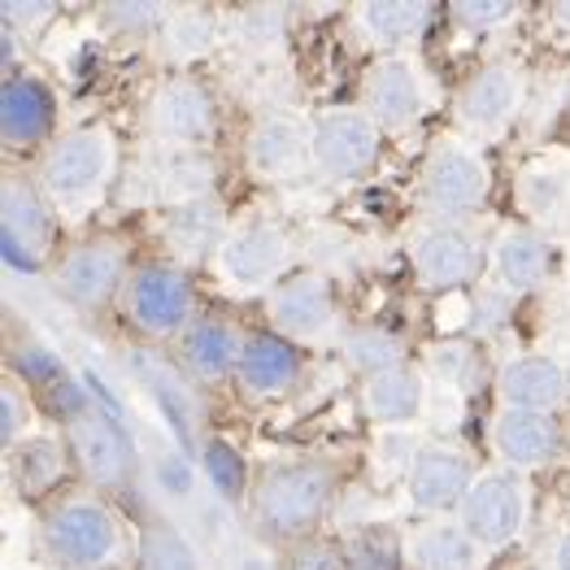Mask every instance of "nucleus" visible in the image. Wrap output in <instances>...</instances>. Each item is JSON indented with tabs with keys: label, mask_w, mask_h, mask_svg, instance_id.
<instances>
[{
	"label": "nucleus",
	"mask_w": 570,
	"mask_h": 570,
	"mask_svg": "<svg viewBox=\"0 0 570 570\" xmlns=\"http://www.w3.org/2000/svg\"><path fill=\"white\" fill-rule=\"evenodd\" d=\"M335 488L340 479L327 462H314V458L275 462L253 479V497H248L253 523L271 540H301L305 531H314L327 519Z\"/></svg>",
	"instance_id": "1"
},
{
	"label": "nucleus",
	"mask_w": 570,
	"mask_h": 570,
	"mask_svg": "<svg viewBox=\"0 0 570 570\" xmlns=\"http://www.w3.org/2000/svg\"><path fill=\"white\" fill-rule=\"evenodd\" d=\"M40 544L57 570H114L127 558V527L92 492H70L45 505Z\"/></svg>",
	"instance_id": "2"
},
{
	"label": "nucleus",
	"mask_w": 570,
	"mask_h": 570,
	"mask_svg": "<svg viewBox=\"0 0 570 570\" xmlns=\"http://www.w3.org/2000/svg\"><path fill=\"white\" fill-rule=\"evenodd\" d=\"M118 166V140L105 127H79L52 144L40 166V191L61 209H88L105 196Z\"/></svg>",
	"instance_id": "3"
},
{
	"label": "nucleus",
	"mask_w": 570,
	"mask_h": 570,
	"mask_svg": "<svg viewBox=\"0 0 570 570\" xmlns=\"http://www.w3.org/2000/svg\"><path fill=\"white\" fill-rule=\"evenodd\" d=\"M127 318L131 327L148 340H166V335H184L196 323V292H191L188 271L179 262H148L140 271H131L127 292H122Z\"/></svg>",
	"instance_id": "4"
},
{
	"label": "nucleus",
	"mask_w": 570,
	"mask_h": 570,
	"mask_svg": "<svg viewBox=\"0 0 570 570\" xmlns=\"http://www.w3.org/2000/svg\"><path fill=\"white\" fill-rule=\"evenodd\" d=\"M57 244V214L40 184L31 179H4L0 188V253L4 266L36 275Z\"/></svg>",
	"instance_id": "5"
},
{
	"label": "nucleus",
	"mask_w": 570,
	"mask_h": 570,
	"mask_svg": "<svg viewBox=\"0 0 570 570\" xmlns=\"http://www.w3.org/2000/svg\"><path fill=\"white\" fill-rule=\"evenodd\" d=\"M488 188H492V175H488V161H483L479 148L462 140H444L428 153L419 196H423L431 214H440V218L475 214L488 200Z\"/></svg>",
	"instance_id": "6"
},
{
	"label": "nucleus",
	"mask_w": 570,
	"mask_h": 570,
	"mask_svg": "<svg viewBox=\"0 0 570 570\" xmlns=\"http://www.w3.org/2000/svg\"><path fill=\"white\" fill-rule=\"evenodd\" d=\"M383 131L362 105H335L314 122V175L327 184H353L380 161Z\"/></svg>",
	"instance_id": "7"
},
{
	"label": "nucleus",
	"mask_w": 570,
	"mask_h": 570,
	"mask_svg": "<svg viewBox=\"0 0 570 570\" xmlns=\"http://www.w3.org/2000/svg\"><path fill=\"white\" fill-rule=\"evenodd\" d=\"M287 257H292V244L284 227L271 218H248L223 239L214 266L236 292H266V287L275 292L287 279Z\"/></svg>",
	"instance_id": "8"
},
{
	"label": "nucleus",
	"mask_w": 570,
	"mask_h": 570,
	"mask_svg": "<svg viewBox=\"0 0 570 570\" xmlns=\"http://www.w3.org/2000/svg\"><path fill=\"white\" fill-rule=\"evenodd\" d=\"M527 523V483L514 471H483L466 492L458 527L475 540L483 553H497L519 540Z\"/></svg>",
	"instance_id": "9"
},
{
	"label": "nucleus",
	"mask_w": 570,
	"mask_h": 570,
	"mask_svg": "<svg viewBox=\"0 0 570 570\" xmlns=\"http://www.w3.org/2000/svg\"><path fill=\"white\" fill-rule=\"evenodd\" d=\"M127 253L114 239H83L52 266V292L75 309H100L127 292Z\"/></svg>",
	"instance_id": "10"
},
{
	"label": "nucleus",
	"mask_w": 570,
	"mask_h": 570,
	"mask_svg": "<svg viewBox=\"0 0 570 570\" xmlns=\"http://www.w3.org/2000/svg\"><path fill=\"white\" fill-rule=\"evenodd\" d=\"M479 466L475 458L462 449V444H449V440H431L423 444V453L414 458V471L405 475V497H410V510L414 514H458L466 492L475 488Z\"/></svg>",
	"instance_id": "11"
},
{
	"label": "nucleus",
	"mask_w": 570,
	"mask_h": 570,
	"mask_svg": "<svg viewBox=\"0 0 570 570\" xmlns=\"http://www.w3.org/2000/svg\"><path fill=\"white\" fill-rule=\"evenodd\" d=\"M362 109L371 114V122L383 136H405L410 127H419L423 109H428V92H423V70L410 57L387 52L366 70L362 83Z\"/></svg>",
	"instance_id": "12"
},
{
	"label": "nucleus",
	"mask_w": 570,
	"mask_h": 570,
	"mask_svg": "<svg viewBox=\"0 0 570 570\" xmlns=\"http://www.w3.org/2000/svg\"><path fill=\"white\" fill-rule=\"evenodd\" d=\"M244 157H248V170L262 179H296L314 170V122H305L292 109L262 114L248 127Z\"/></svg>",
	"instance_id": "13"
},
{
	"label": "nucleus",
	"mask_w": 570,
	"mask_h": 570,
	"mask_svg": "<svg viewBox=\"0 0 570 570\" xmlns=\"http://www.w3.org/2000/svg\"><path fill=\"white\" fill-rule=\"evenodd\" d=\"M266 314H271L275 332L284 335L287 344H318V340H327V335L335 332V323H340L332 284H327L323 275H314V271L287 275L284 284L271 292Z\"/></svg>",
	"instance_id": "14"
},
{
	"label": "nucleus",
	"mask_w": 570,
	"mask_h": 570,
	"mask_svg": "<svg viewBox=\"0 0 570 570\" xmlns=\"http://www.w3.org/2000/svg\"><path fill=\"white\" fill-rule=\"evenodd\" d=\"M66 444L96 488H127L136 475V449L105 410H88L75 423H66Z\"/></svg>",
	"instance_id": "15"
},
{
	"label": "nucleus",
	"mask_w": 570,
	"mask_h": 570,
	"mask_svg": "<svg viewBox=\"0 0 570 570\" xmlns=\"http://www.w3.org/2000/svg\"><path fill=\"white\" fill-rule=\"evenodd\" d=\"M144 122H148L157 144H191V148H200L214 136V100L196 79L175 75V79L153 88Z\"/></svg>",
	"instance_id": "16"
},
{
	"label": "nucleus",
	"mask_w": 570,
	"mask_h": 570,
	"mask_svg": "<svg viewBox=\"0 0 570 570\" xmlns=\"http://www.w3.org/2000/svg\"><path fill=\"white\" fill-rule=\"evenodd\" d=\"M414 271L419 279L435 292H453V287H471L483 271V248L479 239L458 227V223H435L428 232H419L410 244Z\"/></svg>",
	"instance_id": "17"
},
{
	"label": "nucleus",
	"mask_w": 570,
	"mask_h": 570,
	"mask_svg": "<svg viewBox=\"0 0 570 570\" xmlns=\"http://www.w3.org/2000/svg\"><path fill=\"white\" fill-rule=\"evenodd\" d=\"M523 70L510 61H492L466 79V88L458 96V118H462V127H471L479 136H497L514 122V114L523 109Z\"/></svg>",
	"instance_id": "18"
},
{
	"label": "nucleus",
	"mask_w": 570,
	"mask_h": 570,
	"mask_svg": "<svg viewBox=\"0 0 570 570\" xmlns=\"http://www.w3.org/2000/svg\"><path fill=\"white\" fill-rule=\"evenodd\" d=\"M492 449L505 462V471L527 475L544 471L562 458V428L558 414H531V410H497L492 419Z\"/></svg>",
	"instance_id": "19"
},
{
	"label": "nucleus",
	"mask_w": 570,
	"mask_h": 570,
	"mask_svg": "<svg viewBox=\"0 0 570 570\" xmlns=\"http://www.w3.org/2000/svg\"><path fill=\"white\" fill-rule=\"evenodd\" d=\"M501 410H531V414H558L570 401V375L544 353H519L497 371Z\"/></svg>",
	"instance_id": "20"
},
{
	"label": "nucleus",
	"mask_w": 570,
	"mask_h": 570,
	"mask_svg": "<svg viewBox=\"0 0 570 570\" xmlns=\"http://www.w3.org/2000/svg\"><path fill=\"white\" fill-rule=\"evenodd\" d=\"M57 96L40 75H9L0 88V140L4 148H36L52 136Z\"/></svg>",
	"instance_id": "21"
},
{
	"label": "nucleus",
	"mask_w": 570,
	"mask_h": 570,
	"mask_svg": "<svg viewBox=\"0 0 570 570\" xmlns=\"http://www.w3.org/2000/svg\"><path fill=\"white\" fill-rule=\"evenodd\" d=\"M244 340L227 318H196L179 335V371H188L196 383H223L239 371Z\"/></svg>",
	"instance_id": "22"
},
{
	"label": "nucleus",
	"mask_w": 570,
	"mask_h": 570,
	"mask_svg": "<svg viewBox=\"0 0 570 570\" xmlns=\"http://www.w3.org/2000/svg\"><path fill=\"white\" fill-rule=\"evenodd\" d=\"M153 175V196L166 200V209L214 196V157L191 144H157L153 161H144Z\"/></svg>",
	"instance_id": "23"
},
{
	"label": "nucleus",
	"mask_w": 570,
	"mask_h": 570,
	"mask_svg": "<svg viewBox=\"0 0 570 570\" xmlns=\"http://www.w3.org/2000/svg\"><path fill=\"white\" fill-rule=\"evenodd\" d=\"M227 236H232V227H227V214H223V205H218L214 196L175 205V209H166V218H161V244H166L179 262L218 257V248H223Z\"/></svg>",
	"instance_id": "24"
},
{
	"label": "nucleus",
	"mask_w": 570,
	"mask_h": 570,
	"mask_svg": "<svg viewBox=\"0 0 570 570\" xmlns=\"http://www.w3.org/2000/svg\"><path fill=\"white\" fill-rule=\"evenodd\" d=\"M236 380L257 401L284 396L301 380V353H296V344H287L284 335H248Z\"/></svg>",
	"instance_id": "25"
},
{
	"label": "nucleus",
	"mask_w": 570,
	"mask_h": 570,
	"mask_svg": "<svg viewBox=\"0 0 570 570\" xmlns=\"http://www.w3.org/2000/svg\"><path fill=\"white\" fill-rule=\"evenodd\" d=\"M423 405H428V380H423V371L410 366V362L362 383V410H366L383 431L414 423V419L423 414Z\"/></svg>",
	"instance_id": "26"
},
{
	"label": "nucleus",
	"mask_w": 570,
	"mask_h": 570,
	"mask_svg": "<svg viewBox=\"0 0 570 570\" xmlns=\"http://www.w3.org/2000/svg\"><path fill=\"white\" fill-rule=\"evenodd\" d=\"M483 549L458 523H423L405 535L410 570H483Z\"/></svg>",
	"instance_id": "27"
},
{
	"label": "nucleus",
	"mask_w": 570,
	"mask_h": 570,
	"mask_svg": "<svg viewBox=\"0 0 570 570\" xmlns=\"http://www.w3.org/2000/svg\"><path fill=\"white\" fill-rule=\"evenodd\" d=\"M549 244L540 232L531 227H505L497 244H492V266H497V279L505 292H531L549 279Z\"/></svg>",
	"instance_id": "28"
},
{
	"label": "nucleus",
	"mask_w": 570,
	"mask_h": 570,
	"mask_svg": "<svg viewBox=\"0 0 570 570\" xmlns=\"http://www.w3.org/2000/svg\"><path fill=\"white\" fill-rule=\"evenodd\" d=\"M431 9L435 4H423V0H366V4H357L353 27L375 48H401L428 31Z\"/></svg>",
	"instance_id": "29"
},
{
	"label": "nucleus",
	"mask_w": 570,
	"mask_h": 570,
	"mask_svg": "<svg viewBox=\"0 0 570 570\" xmlns=\"http://www.w3.org/2000/svg\"><path fill=\"white\" fill-rule=\"evenodd\" d=\"M4 458L13 462V483H18V492L27 501L48 497L66 479V471H70V444L57 440V435H31V440H22Z\"/></svg>",
	"instance_id": "30"
},
{
	"label": "nucleus",
	"mask_w": 570,
	"mask_h": 570,
	"mask_svg": "<svg viewBox=\"0 0 570 570\" xmlns=\"http://www.w3.org/2000/svg\"><path fill=\"white\" fill-rule=\"evenodd\" d=\"M340 348H344V362H348L357 375H366V380H375V375H383V371H396V366L410 362L405 340H401L396 332H387V327H375V323L348 327Z\"/></svg>",
	"instance_id": "31"
},
{
	"label": "nucleus",
	"mask_w": 570,
	"mask_h": 570,
	"mask_svg": "<svg viewBox=\"0 0 570 570\" xmlns=\"http://www.w3.org/2000/svg\"><path fill=\"white\" fill-rule=\"evenodd\" d=\"M218 18L205 4H188V9H170L166 27H161V48L170 61H196L209 48L218 45Z\"/></svg>",
	"instance_id": "32"
},
{
	"label": "nucleus",
	"mask_w": 570,
	"mask_h": 570,
	"mask_svg": "<svg viewBox=\"0 0 570 570\" xmlns=\"http://www.w3.org/2000/svg\"><path fill=\"white\" fill-rule=\"evenodd\" d=\"M344 570H401L405 567V540L392 527H357L344 549H340Z\"/></svg>",
	"instance_id": "33"
},
{
	"label": "nucleus",
	"mask_w": 570,
	"mask_h": 570,
	"mask_svg": "<svg viewBox=\"0 0 570 570\" xmlns=\"http://www.w3.org/2000/svg\"><path fill=\"white\" fill-rule=\"evenodd\" d=\"M232 40L244 52H275L287 40L284 4H248L232 18Z\"/></svg>",
	"instance_id": "34"
},
{
	"label": "nucleus",
	"mask_w": 570,
	"mask_h": 570,
	"mask_svg": "<svg viewBox=\"0 0 570 570\" xmlns=\"http://www.w3.org/2000/svg\"><path fill=\"white\" fill-rule=\"evenodd\" d=\"M200 466H205V475H209V483L218 488L223 501H239V497L248 492V466H244V458H239L223 435H218V440H205Z\"/></svg>",
	"instance_id": "35"
},
{
	"label": "nucleus",
	"mask_w": 570,
	"mask_h": 570,
	"mask_svg": "<svg viewBox=\"0 0 570 570\" xmlns=\"http://www.w3.org/2000/svg\"><path fill=\"white\" fill-rule=\"evenodd\" d=\"M166 13H170V4H157V0H118V4L100 9L105 27L118 31V36H148V31L161 36Z\"/></svg>",
	"instance_id": "36"
},
{
	"label": "nucleus",
	"mask_w": 570,
	"mask_h": 570,
	"mask_svg": "<svg viewBox=\"0 0 570 570\" xmlns=\"http://www.w3.org/2000/svg\"><path fill=\"white\" fill-rule=\"evenodd\" d=\"M570 196V175L562 170H544V166H535V170H523V179H519V200H523L527 214H553L562 200Z\"/></svg>",
	"instance_id": "37"
},
{
	"label": "nucleus",
	"mask_w": 570,
	"mask_h": 570,
	"mask_svg": "<svg viewBox=\"0 0 570 570\" xmlns=\"http://www.w3.org/2000/svg\"><path fill=\"white\" fill-rule=\"evenodd\" d=\"M144 570H196V558L175 527H144Z\"/></svg>",
	"instance_id": "38"
},
{
	"label": "nucleus",
	"mask_w": 570,
	"mask_h": 570,
	"mask_svg": "<svg viewBox=\"0 0 570 570\" xmlns=\"http://www.w3.org/2000/svg\"><path fill=\"white\" fill-rule=\"evenodd\" d=\"M31 428V401H27V387L22 380H4L0 383V449L13 453Z\"/></svg>",
	"instance_id": "39"
},
{
	"label": "nucleus",
	"mask_w": 570,
	"mask_h": 570,
	"mask_svg": "<svg viewBox=\"0 0 570 570\" xmlns=\"http://www.w3.org/2000/svg\"><path fill=\"white\" fill-rule=\"evenodd\" d=\"M428 366H431V375H440L453 392H462V387H471V383H475L479 357H475V348H471V344L449 340V344H435V348H431Z\"/></svg>",
	"instance_id": "40"
},
{
	"label": "nucleus",
	"mask_w": 570,
	"mask_h": 570,
	"mask_svg": "<svg viewBox=\"0 0 570 570\" xmlns=\"http://www.w3.org/2000/svg\"><path fill=\"white\" fill-rule=\"evenodd\" d=\"M514 18H519L514 0H458L453 4V22L466 31H497V27H510Z\"/></svg>",
	"instance_id": "41"
},
{
	"label": "nucleus",
	"mask_w": 570,
	"mask_h": 570,
	"mask_svg": "<svg viewBox=\"0 0 570 570\" xmlns=\"http://www.w3.org/2000/svg\"><path fill=\"white\" fill-rule=\"evenodd\" d=\"M52 13H57L52 0H4V4H0V22H4V31H13V36L48 27Z\"/></svg>",
	"instance_id": "42"
},
{
	"label": "nucleus",
	"mask_w": 570,
	"mask_h": 570,
	"mask_svg": "<svg viewBox=\"0 0 570 570\" xmlns=\"http://www.w3.org/2000/svg\"><path fill=\"white\" fill-rule=\"evenodd\" d=\"M292 570H344V562H340V553H335V549L309 544V549H301V553H296V567Z\"/></svg>",
	"instance_id": "43"
},
{
	"label": "nucleus",
	"mask_w": 570,
	"mask_h": 570,
	"mask_svg": "<svg viewBox=\"0 0 570 570\" xmlns=\"http://www.w3.org/2000/svg\"><path fill=\"white\" fill-rule=\"evenodd\" d=\"M553 570H570V531H562L553 544Z\"/></svg>",
	"instance_id": "44"
},
{
	"label": "nucleus",
	"mask_w": 570,
	"mask_h": 570,
	"mask_svg": "<svg viewBox=\"0 0 570 570\" xmlns=\"http://www.w3.org/2000/svg\"><path fill=\"white\" fill-rule=\"evenodd\" d=\"M553 22H558V27H562V31L570 36V0H562V4H553Z\"/></svg>",
	"instance_id": "45"
}]
</instances>
